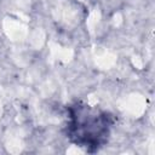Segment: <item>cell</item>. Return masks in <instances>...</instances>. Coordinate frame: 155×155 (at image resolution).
I'll return each instance as SVG.
<instances>
[{
  "instance_id": "obj_1",
  "label": "cell",
  "mask_w": 155,
  "mask_h": 155,
  "mask_svg": "<svg viewBox=\"0 0 155 155\" xmlns=\"http://www.w3.org/2000/svg\"><path fill=\"white\" fill-rule=\"evenodd\" d=\"M113 115L86 103H75L68 108L67 134L69 139L86 150H97L108 142Z\"/></svg>"
}]
</instances>
